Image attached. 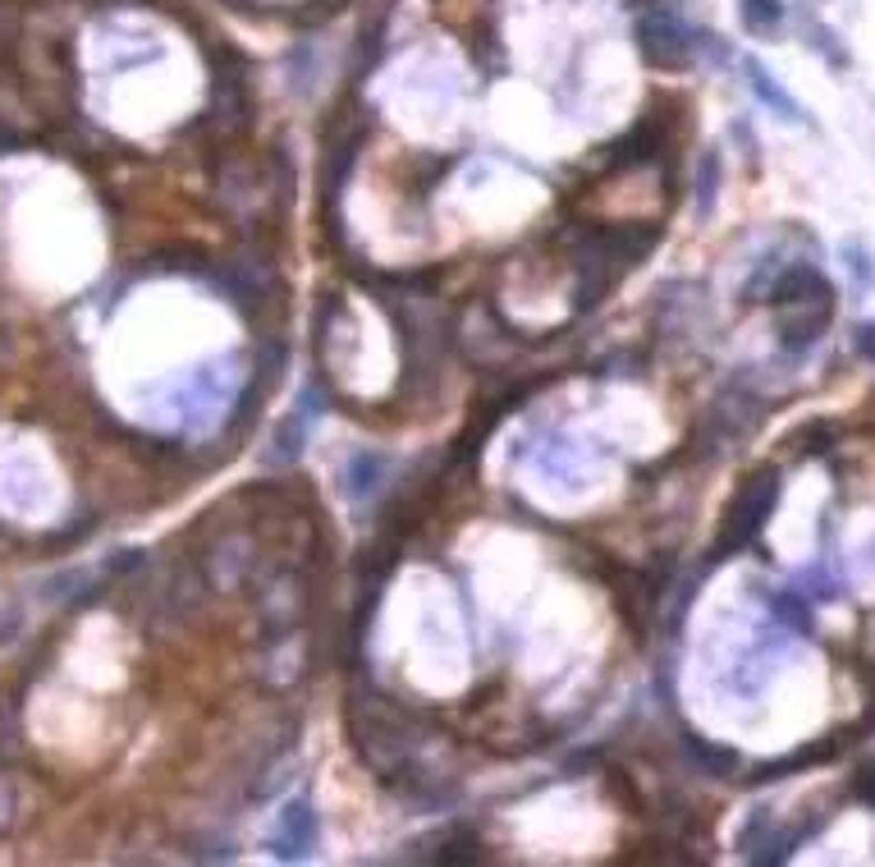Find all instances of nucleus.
<instances>
[{"label": "nucleus", "instance_id": "obj_1", "mask_svg": "<svg viewBox=\"0 0 875 867\" xmlns=\"http://www.w3.org/2000/svg\"><path fill=\"white\" fill-rule=\"evenodd\" d=\"M779 345L788 354H803L821 341V331L834 317V289L816 267H784L770 285Z\"/></svg>", "mask_w": 875, "mask_h": 867}, {"label": "nucleus", "instance_id": "obj_2", "mask_svg": "<svg viewBox=\"0 0 875 867\" xmlns=\"http://www.w3.org/2000/svg\"><path fill=\"white\" fill-rule=\"evenodd\" d=\"M775 501H779V469H756V473L738 486V496H734V505H729V514H725L719 555L734 551V546H747V542L760 533V523L770 519Z\"/></svg>", "mask_w": 875, "mask_h": 867}, {"label": "nucleus", "instance_id": "obj_3", "mask_svg": "<svg viewBox=\"0 0 875 867\" xmlns=\"http://www.w3.org/2000/svg\"><path fill=\"white\" fill-rule=\"evenodd\" d=\"M637 47L660 69H683L697 56V32H688L678 23V14H669V10H646L637 19Z\"/></svg>", "mask_w": 875, "mask_h": 867}, {"label": "nucleus", "instance_id": "obj_4", "mask_svg": "<svg viewBox=\"0 0 875 867\" xmlns=\"http://www.w3.org/2000/svg\"><path fill=\"white\" fill-rule=\"evenodd\" d=\"M271 849L280 858H302V854L317 849V812H312V804L298 799V804H289L280 812L276 831H271Z\"/></svg>", "mask_w": 875, "mask_h": 867}, {"label": "nucleus", "instance_id": "obj_5", "mask_svg": "<svg viewBox=\"0 0 875 867\" xmlns=\"http://www.w3.org/2000/svg\"><path fill=\"white\" fill-rule=\"evenodd\" d=\"M747 73H752V88H756V97L766 101V106H775L784 120H797V116H803V110H797V101H793V97H788V92H784V88L770 79V73L756 65V60H747Z\"/></svg>", "mask_w": 875, "mask_h": 867}, {"label": "nucleus", "instance_id": "obj_6", "mask_svg": "<svg viewBox=\"0 0 875 867\" xmlns=\"http://www.w3.org/2000/svg\"><path fill=\"white\" fill-rule=\"evenodd\" d=\"M770 611H775V620H784L793 633H807V624H812V615L803 611V601H797L793 592H779V597H770Z\"/></svg>", "mask_w": 875, "mask_h": 867}, {"label": "nucleus", "instance_id": "obj_7", "mask_svg": "<svg viewBox=\"0 0 875 867\" xmlns=\"http://www.w3.org/2000/svg\"><path fill=\"white\" fill-rule=\"evenodd\" d=\"M779 14H784L779 0H743V19L752 32H770L779 23Z\"/></svg>", "mask_w": 875, "mask_h": 867}, {"label": "nucleus", "instance_id": "obj_8", "mask_svg": "<svg viewBox=\"0 0 875 867\" xmlns=\"http://www.w3.org/2000/svg\"><path fill=\"white\" fill-rule=\"evenodd\" d=\"M688 748H693V758L706 762L715 776H729V771L738 767V758H734V752H725V748H710V743H697V739H693Z\"/></svg>", "mask_w": 875, "mask_h": 867}, {"label": "nucleus", "instance_id": "obj_9", "mask_svg": "<svg viewBox=\"0 0 875 867\" xmlns=\"http://www.w3.org/2000/svg\"><path fill=\"white\" fill-rule=\"evenodd\" d=\"M715 179H719V157L706 152V184L697 188V211H710L715 207Z\"/></svg>", "mask_w": 875, "mask_h": 867}, {"label": "nucleus", "instance_id": "obj_10", "mask_svg": "<svg viewBox=\"0 0 875 867\" xmlns=\"http://www.w3.org/2000/svg\"><path fill=\"white\" fill-rule=\"evenodd\" d=\"M853 789H857V795H862L866 804H875V767H866V771L857 776V785H853Z\"/></svg>", "mask_w": 875, "mask_h": 867}]
</instances>
